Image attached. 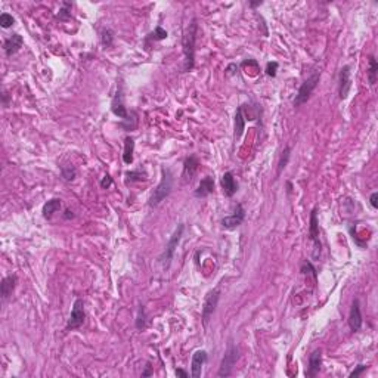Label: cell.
Instances as JSON below:
<instances>
[{
	"instance_id": "obj_14",
	"label": "cell",
	"mask_w": 378,
	"mask_h": 378,
	"mask_svg": "<svg viewBox=\"0 0 378 378\" xmlns=\"http://www.w3.org/2000/svg\"><path fill=\"white\" fill-rule=\"evenodd\" d=\"M322 366V350L320 349H315L310 355H309V365L306 369V375L309 378H315Z\"/></svg>"
},
{
	"instance_id": "obj_8",
	"label": "cell",
	"mask_w": 378,
	"mask_h": 378,
	"mask_svg": "<svg viewBox=\"0 0 378 378\" xmlns=\"http://www.w3.org/2000/svg\"><path fill=\"white\" fill-rule=\"evenodd\" d=\"M84 319H86V312H84V303L81 298H76L74 304H73V309H71V315H70V319L67 322V327L65 330L67 331H73V330H79L83 323H84Z\"/></svg>"
},
{
	"instance_id": "obj_23",
	"label": "cell",
	"mask_w": 378,
	"mask_h": 378,
	"mask_svg": "<svg viewBox=\"0 0 378 378\" xmlns=\"http://www.w3.org/2000/svg\"><path fill=\"white\" fill-rule=\"evenodd\" d=\"M133 154H135V139L132 136H127L124 139V151H123L124 164H132L133 163Z\"/></svg>"
},
{
	"instance_id": "obj_10",
	"label": "cell",
	"mask_w": 378,
	"mask_h": 378,
	"mask_svg": "<svg viewBox=\"0 0 378 378\" xmlns=\"http://www.w3.org/2000/svg\"><path fill=\"white\" fill-rule=\"evenodd\" d=\"M350 89H352V71H350V65H344L341 67L338 74V96L341 100L347 99Z\"/></svg>"
},
{
	"instance_id": "obj_4",
	"label": "cell",
	"mask_w": 378,
	"mask_h": 378,
	"mask_svg": "<svg viewBox=\"0 0 378 378\" xmlns=\"http://www.w3.org/2000/svg\"><path fill=\"white\" fill-rule=\"evenodd\" d=\"M183 231H185V225L180 223V225L176 228L175 234L170 237V239H169V242H167V245H166L164 253L159 256V261L163 263V267H164V269H169V266H170V263H172V260H173L175 251H176V248H178V245H179V242H180V239H182V237H183Z\"/></svg>"
},
{
	"instance_id": "obj_29",
	"label": "cell",
	"mask_w": 378,
	"mask_h": 378,
	"mask_svg": "<svg viewBox=\"0 0 378 378\" xmlns=\"http://www.w3.org/2000/svg\"><path fill=\"white\" fill-rule=\"evenodd\" d=\"M15 24V18L8 14V12H3L2 15H0V25H2V28H9Z\"/></svg>"
},
{
	"instance_id": "obj_16",
	"label": "cell",
	"mask_w": 378,
	"mask_h": 378,
	"mask_svg": "<svg viewBox=\"0 0 378 378\" xmlns=\"http://www.w3.org/2000/svg\"><path fill=\"white\" fill-rule=\"evenodd\" d=\"M22 44H24V39H22V36H20V34H12L11 37H8L6 40H5V43H3V50H5V53H6V57H12V55H15V53L22 47Z\"/></svg>"
},
{
	"instance_id": "obj_2",
	"label": "cell",
	"mask_w": 378,
	"mask_h": 378,
	"mask_svg": "<svg viewBox=\"0 0 378 378\" xmlns=\"http://www.w3.org/2000/svg\"><path fill=\"white\" fill-rule=\"evenodd\" d=\"M163 176H161V180L158 183V186L154 189L151 198H149V207H157L163 202L173 191V175L170 172V169H163L161 170Z\"/></svg>"
},
{
	"instance_id": "obj_7",
	"label": "cell",
	"mask_w": 378,
	"mask_h": 378,
	"mask_svg": "<svg viewBox=\"0 0 378 378\" xmlns=\"http://www.w3.org/2000/svg\"><path fill=\"white\" fill-rule=\"evenodd\" d=\"M309 239L313 242V251H312V259L319 260L320 251H322V244L319 241V223H318V210L313 208L310 213V222H309Z\"/></svg>"
},
{
	"instance_id": "obj_30",
	"label": "cell",
	"mask_w": 378,
	"mask_h": 378,
	"mask_svg": "<svg viewBox=\"0 0 378 378\" xmlns=\"http://www.w3.org/2000/svg\"><path fill=\"white\" fill-rule=\"evenodd\" d=\"M278 68H279V64L277 62V61H272V62H267L266 64V70H264V73H266V76L267 77H277V74H278Z\"/></svg>"
},
{
	"instance_id": "obj_31",
	"label": "cell",
	"mask_w": 378,
	"mask_h": 378,
	"mask_svg": "<svg viewBox=\"0 0 378 378\" xmlns=\"http://www.w3.org/2000/svg\"><path fill=\"white\" fill-rule=\"evenodd\" d=\"M71 3H68V2H64L62 3V9L60 11V14H58V18L60 20H70L71 18Z\"/></svg>"
},
{
	"instance_id": "obj_26",
	"label": "cell",
	"mask_w": 378,
	"mask_h": 378,
	"mask_svg": "<svg viewBox=\"0 0 378 378\" xmlns=\"http://www.w3.org/2000/svg\"><path fill=\"white\" fill-rule=\"evenodd\" d=\"M61 176L65 182H73L76 178H77V169L73 166V164H67V166H62L61 169Z\"/></svg>"
},
{
	"instance_id": "obj_3",
	"label": "cell",
	"mask_w": 378,
	"mask_h": 378,
	"mask_svg": "<svg viewBox=\"0 0 378 378\" xmlns=\"http://www.w3.org/2000/svg\"><path fill=\"white\" fill-rule=\"evenodd\" d=\"M319 80H320V71L315 70V71L301 83V86H300V89H298V92H297V95H296V98H294V100H293V105H294L296 108L301 106L303 103H306V102L310 99V96L313 95V90L318 87Z\"/></svg>"
},
{
	"instance_id": "obj_22",
	"label": "cell",
	"mask_w": 378,
	"mask_h": 378,
	"mask_svg": "<svg viewBox=\"0 0 378 378\" xmlns=\"http://www.w3.org/2000/svg\"><path fill=\"white\" fill-rule=\"evenodd\" d=\"M368 64H369V67H368V71H366V79H368L369 86H375L377 79H378V62H377L374 55L368 57Z\"/></svg>"
},
{
	"instance_id": "obj_18",
	"label": "cell",
	"mask_w": 378,
	"mask_h": 378,
	"mask_svg": "<svg viewBox=\"0 0 378 378\" xmlns=\"http://www.w3.org/2000/svg\"><path fill=\"white\" fill-rule=\"evenodd\" d=\"M17 282H18L17 275H9V277L2 279V284H0V296H2L3 303L12 296V293L17 287Z\"/></svg>"
},
{
	"instance_id": "obj_32",
	"label": "cell",
	"mask_w": 378,
	"mask_h": 378,
	"mask_svg": "<svg viewBox=\"0 0 378 378\" xmlns=\"http://www.w3.org/2000/svg\"><path fill=\"white\" fill-rule=\"evenodd\" d=\"M126 178H127V182H136V180H146V175L142 173V172H127L126 173Z\"/></svg>"
},
{
	"instance_id": "obj_37",
	"label": "cell",
	"mask_w": 378,
	"mask_h": 378,
	"mask_svg": "<svg viewBox=\"0 0 378 378\" xmlns=\"http://www.w3.org/2000/svg\"><path fill=\"white\" fill-rule=\"evenodd\" d=\"M76 218V214L70 210V208H67L65 211H64V219L65 220H71V219H74Z\"/></svg>"
},
{
	"instance_id": "obj_39",
	"label": "cell",
	"mask_w": 378,
	"mask_h": 378,
	"mask_svg": "<svg viewBox=\"0 0 378 378\" xmlns=\"http://www.w3.org/2000/svg\"><path fill=\"white\" fill-rule=\"evenodd\" d=\"M260 5H263L261 0H257V2H250V6H251V8H257V6H260Z\"/></svg>"
},
{
	"instance_id": "obj_12",
	"label": "cell",
	"mask_w": 378,
	"mask_h": 378,
	"mask_svg": "<svg viewBox=\"0 0 378 378\" xmlns=\"http://www.w3.org/2000/svg\"><path fill=\"white\" fill-rule=\"evenodd\" d=\"M362 323H363V319H362L359 298H353L352 307H350V313H349V327H350V330L353 333H358L362 328Z\"/></svg>"
},
{
	"instance_id": "obj_33",
	"label": "cell",
	"mask_w": 378,
	"mask_h": 378,
	"mask_svg": "<svg viewBox=\"0 0 378 378\" xmlns=\"http://www.w3.org/2000/svg\"><path fill=\"white\" fill-rule=\"evenodd\" d=\"M368 369V365H365V363H359L358 366H355V369L350 372V378H358V377H360L365 371Z\"/></svg>"
},
{
	"instance_id": "obj_15",
	"label": "cell",
	"mask_w": 378,
	"mask_h": 378,
	"mask_svg": "<svg viewBox=\"0 0 378 378\" xmlns=\"http://www.w3.org/2000/svg\"><path fill=\"white\" fill-rule=\"evenodd\" d=\"M199 169V161L195 155H189L185 158L183 161V173H182V178L185 182H192L194 176L197 175Z\"/></svg>"
},
{
	"instance_id": "obj_38",
	"label": "cell",
	"mask_w": 378,
	"mask_h": 378,
	"mask_svg": "<svg viewBox=\"0 0 378 378\" xmlns=\"http://www.w3.org/2000/svg\"><path fill=\"white\" fill-rule=\"evenodd\" d=\"M176 375H178V377H182V378H188V372L183 371V369H180V368L176 369Z\"/></svg>"
},
{
	"instance_id": "obj_19",
	"label": "cell",
	"mask_w": 378,
	"mask_h": 378,
	"mask_svg": "<svg viewBox=\"0 0 378 378\" xmlns=\"http://www.w3.org/2000/svg\"><path fill=\"white\" fill-rule=\"evenodd\" d=\"M213 192H214V179L211 176H205L204 179H201V182H199L198 188L195 189L194 195L197 198H205Z\"/></svg>"
},
{
	"instance_id": "obj_17",
	"label": "cell",
	"mask_w": 378,
	"mask_h": 378,
	"mask_svg": "<svg viewBox=\"0 0 378 378\" xmlns=\"http://www.w3.org/2000/svg\"><path fill=\"white\" fill-rule=\"evenodd\" d=\"M220 183H222L223 194H225L228 198H232V197L237 194V191H238V183H237V180H235L232 172H226V173L222 176Z\"/></svg>"
},
{
	"instance_id": "obj_6",
	"label": "cell",
	"mask_w": 378,
	"mask_h": 378,
	"mask_svg": "<svg viewBox=\"0 0 378 378\" xmlns=\"http://www.w3.org/2000/svg\"><path fill=\"white\" fill-rule=\"evenodd\" d=\"M219 298H220V288L219 287L207 293L204 304H202V313H201L204 328H207L213 313L216 312V307H218V304H219Z\"/></svg>"
},
{
	"instance_id": "obj_5",
	"label": "cell",
	"mask_w": 378,
	"mask_h": 378,
	"mask_svg": "<svg viewBox=\"0 0 378 378\" xmlns=\"http://www.w3.org/2000/svg\"><path fill=\"white\" fill-rule=\"evenodd\" d=\"M239 359V349L234 344V343H229L226 352H225V356L222 359V363H220V368H219V372H218V377L219 378H223V377H229L232 375V371L237 365Z\"/></svg>"
},
{
	"instance_id": "obj_11",
	"label": "cell",
	"mask_w": 378,
	"mask_h": 378,
	"mask_svg": "<svg viewBox=\"0 0 378 378\" xmlns=\"http://www.w3.org/2000/svg\"><path fill=\"white\" fill-rule=\"evenodd\" d=\"M111 111H113V114H114L116 117L121 119L123 121H126V120L130 117V114H132V113L127 111V108L124 106L121 87L117 89V93L114 95V98H113V100H111Z\"/></svg>"
},
{
	"instance_id": "obj_36",
	"label": "cell",
	"mask_w": 378,
	"mask_h": 378,
	"mask_svg": "<svg viewBox=\"0 0 378 378\" xmlns=\"http://www.w3.org/2000/svg\"><path fill=\"white\" fill-rule=\"evenodd\" d=\"M154 375V369L151 366V362H146V366L145 369L142 371V378H146V377H152Z\"/></svg>"
},
{
	"instance_id": "obj_40",
	"label": "cell",
	"mask_w": 378,
	"mask_h": 378,
	"mask_svg": "<svg viewBox=\"0 0 378 378\" xmlns=\"http://www.w3.org/2000/svg\"><path fill=\"white\" fill-rule=\"evenodd\" d=\"M2 98H3V105H5V106H8V100H9V96H8V93H6V92H3Z\"/></svg>"
},
{
	"instance_id": "obj_21",
	"label": "cell",
	"mask_w": 378,
	"mask_h": 378,
	"mask_svg": "<svg viewBox=\"0 0 378 378\" xmlns=\"http://www.w3.org/2000/svg\"><path fill=\"white\" fill-rule=\"evenodd\" d=\"M61 207H62V202H61L60 198H52V199H49L47 202H44V205H43V208H41L43 218L47 219V220L52 219V216L55 214V213H58V211L61 210Z\"/></svg>"
},
{
	"instance_id": "obj_27",
	"label": "cell",
	"mask_w": 378,
	"mask_h": 378,
	"mask_svg": "<svg viewBox=\"0 0 378 378\" xmlns=\"http://www.w3.org/2000/svg\"><path fill=\"white\" fill-rule=\"evenodd\" d=\"M167 31L163 28V27H157L155 30H154V33H151L148 37H146V41H159V40H164V39H167Z\"/></svg>"
},
{
	"instance_id": "obj_1",
	"label": "cell",
	"mask_w": 378,
	"mask_h": 378,
	"mask_svg": "<svg viewBox=\"0 0 378 378\" xmlns=\"http://www.w3.org/2000/svg\"><path fill=\"white\" fill-rule=\"evenodd\" d=\"M197 33H198V24L197 20L194 18L191 21V24L188 25L183 40H182V46H183V73L192 71L195 67V44H197Z\"/></svg>"
},
{
	"instance_id": "obj_24",
	"label": "cell",
	"mask_w": 378,
	"mask_h": 378,
	"mask_svg": "<svg viewBox=\"0 0 378 378\" xmlns=\"http://www.w3.org/2000/svg\"><path fill=\"white\" fill-rule=\"evenodd\" d=\"M290 157H291V148L290 146H285L284 151L281 152L279 155V161H278V167H277V178L281 176V173L284 172V169L287 167L288 161H290Z\"/></svg>"
},
{
	"instance_id": "obj_13",
	"label": "cell",
	"mask_w": 378,
	"mask_h": 378,
	"mask_svg": "<svg viewBox=\"0 0 378 378\" xmlns=\"http://www.w3.org/2000/svg\"><path fill=\"white\" fill-rule=\"evenodd\" d=\"M208 359V353L205 350H197L192 355V360H191V377L192 378H199L202 374V366L205 365Z\"/></svg>"
},
{
	"instance_id": "obj_34",
	"label": "cell",
	"mask_w": 378,
	"mask_h": 378,
	"mask_svg": "<svg viewBox=\"0 0 378 378\" xmlns=\"http://www.w3.org/2000/svg\"><path fill=\"white\" fill-rule=\"evenodd\" d=\"M111 185H113V178H111L110 175H105V176H103V179L100 180V188L108 189Z\"/></svg>"
},
{
	"instance_id": "obj_25",
	"label": "cell",
	"mask_w": 378,
	"mask_h": 378,
	"mask_svg": "<svg viewBox=\"0 0 378 378\" xmlns=\"http://www.w3.org/2000/svg\"><path fill=\"white\" fill-rule=\"evenodd\" d=\"M114 31L110 30V28H103L102 33H100V43L105 49H110L114 46Z\"/></svg>"
},
{
	"instance_id": "obj_35",
	"label": "cell",
	"mask_w": 378,
	"mask_h": 378,
	"mask_svg": "<svg viewBox=\"0 0 378 378\" xmlns=\"http://www.w3.org/2000/svg\"><path fill=\"white\" fill-rule=\"evenodd\" d=\"M369 204L374 210L378 208V192H372L371 197H369Z\"/></svg>"
},
{
	"instance_id": "obj_20",
	"label": "cell",
	"mask_w": 378,
	"mask_h": 378,
	"mask_svg": "<svg viewBox=\"0 0 378 378\" xmlns=\"http://www.w3.org/2000/svg\"><path fill=\"white\" fill-rule=\"evenodd\" d=\"M245 130V119L242 114V108L238 106L237 108V114H235V121H234V140L238 142L242 136Z\"/></svg>"
},
{
	"instance_id": "obj_9",
	"label": "cell",
	"mask_w": 378,
	"mask_h": 378,
	"mask_svg": "<svg viewBox=\"0 0 378 378\" xmlns=\"http://www.w3.org/2000/svg\"><path fill=\"white\" fill-rule=\"evenodd\" d=\"M244 220H245V210H244L242 204L238 202L237 207H235L234 214L226 216V218L222 219V226H223L225 229L232 231V229H237L238 226H241V225L244 223Z\"/></svg>"
},
{
	"instance_id": "obj_28",
	"label": "cell",
	"mask_w": 378,
	"mask_h": 378,
	"mask_svg": "<svg viewBox=\"0 0 378 378\" xmlns=\"http://www.w3.org/2000/svg\"><path fill=\"white\" fill-rule=\"evenodd\" d=\"M145 327H146V313H145V307L140 304L138 309V316H136V328L143 330Z\"/></svg>"
}]
</instances>
